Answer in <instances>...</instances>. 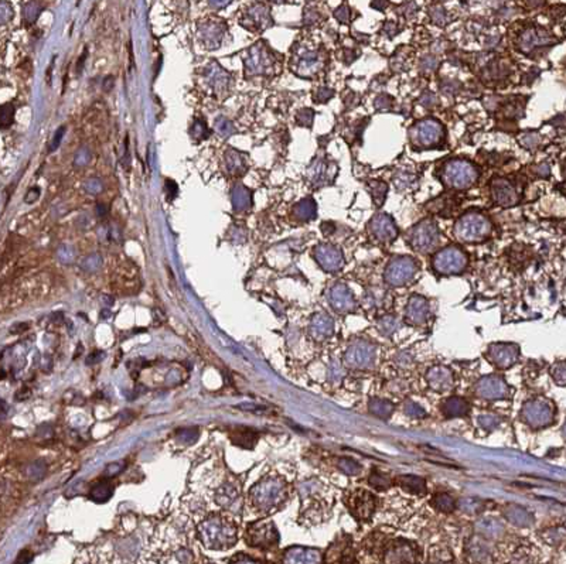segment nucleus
<instances>
[{
  "instance_id": "40",
  "label": "nucleus",
  "mask_w": 566,
  "mask_h": 564,
  "mask_svg": "<svg viewBox=\"0 0 566 564\" xmlns=\"http://www.w3.org/2000/svg\"><path fill=\"white\" fill-rule=\"evenodd\" d=\"M500 421H501V418H500L499 416H496V415H490V413H487V415H481V416L477 417V423H479V426H480V427H483V429H485V430H493V429H496V427H499Z\"/></svg>"
},
{
  "instance_id": "39",
  "label": "nucleus",
  "mask_w": 566,
  "mask_h": 564,
  "mask_svg": "<svg viewBox=\"0 0 566 564\" xmlns=\"http://www.w3.org/2000/svg\"><path fill=\"white\" fill-rule=\"evenodd\" d=\"M404 412L406 416L412 417V418H422V417L426 416L425 409L420 404L412 402V400H408V402L405 403Z\"/></svg>"
},
{
  "instance_id": "14",
  "label": "nucleus",
  "mask_w": 566,
  "mask_h": 564,
  "mask_svg": "<svg viewBox=\"0 0 566 564\" xmlns=\"http://www.w3.org/2000/svg\"><path fill=\"white\" fill-rule=\"evenodd\" d=\"M522 420L532 427H541L548 424L551 418V407H548L546 402L535 399L524 404L521 412Z\"/></svg>"
},
{
  "instance_id": "41",
  "label": "nucleus",
  "mask_w": 566,
  "mask_h": 564,
  "mask_svg": "<svg viewBox=\"0 0 566 564\" xmlns=\"http://www.w3.org/2000/svg\"><path fill=\"white\" fill-rule=\"evenodd\" d=\"M237 444H239V445H245L243 443H246V448H251L252 447V444L255 443L256 440V433H254V431H251L249 429L243 430V431H238V437H235V439H232Z\"/></svg>"
},
{
  "instance_id": "56",
  "label": "nucleus",
  "mask_w": 566,
  "mask_h": 564,
  "mask_svg": "<svg viewBox=\"0 0 566 564\" xmlns=\"http://www.w3.org/2000/svg\"><path fill=\"white\" fill-rule=\"evenodd\" d=\"M121 462H118V464H110L108 468H107V474L108 475H115V474H118L119 471L122 470V465H119Z\"/></svg>"
},
{
  "instance_id": "44",
  "label": "nucleus",
  "mask_w": 566,
  "mask_h": 564,
  "mask_svg": "<svg viewBox=\"0 0 566 564\" xmlns=\"http://www.w3.org/2000/svg\"><path fill=\"white\" fill-rule=\"evenodd\" d=\"M458 506L464 512H477V509H480L481 506V502L477 499H461L458 502Z\"/></svg>"
},
{
  "instance_id": "6",
  "label": "nucleus",
  "mask_w": 566,
  "mask_h": 564,
  "mask_svg": "<svg viewBox=\"0 0 566 564\" xmlns=\"http://www.w3.org/2000/svg\"><path fill=\"white\" fill-rule=\"evenodd\" d=\"M418 273L416 262L409 256H398L393 257L385 269L384 279L390 286L399 287L411 282Z\"/></svg>"
},
{
  "instance_id": "12",
  "label": "nucleus",
  "mask_w": 566,
  "mask_h": 564,
  "mask_svg": "<svg viewBox=\"0 0 566 564\" xmlns=\"http://www.w3.org/2000/svg\"><path fill=\"white\" fill-rule=\"evenodd\" d=\"M476 392L480 397L487 400H500L510 395V388L501 376L490 375L481 377L477 382Z\"/></svg>"
},
{
  "instance_id": "11",
  "label": "nucleus",
  "mask_w": 566,
  "mask_h": 564,
  "mask_svg": "<svg viewBox=\"0 0 566 564\" xmlns=\"http://www.w3.org/2000/svg\"><path fill=\"white\" fill-rule=\"evenodd\" d=\"M520 356V348L511 342H496L491 344L487 351L488 361L500 369H508L517 362Z\"/></svg>"
},
{
  "instance_id": "13",
  "label": "nucleus",
  "mask_w": 566,
  "mask_h": 564,
  "mask_svg": "<svg viewBox=\"0 0 566 564\" xmlns=\"http://www.w3.org/2000/svg\"><path fill=\"white\" fill-rule=\"evenodd\" d=\"M351 513L361 522L368 521L374 510L377 509V498L374 497L371 492L358 489L351 494L350 501H348Z\"/></svg>"
},
{
  "instance_id": "38",
  "label": "nucleus",
  "mask_w": 566,
  "mask_h": 564,
  "mask_svg": "<svg viewBox=\"0 0 566 564\" xmlns=\"http://www.w3.org/2000/svg\"><path fill=\"white\" fill-rule=\"evenodd\" d=\"M237 498V491L232 486H222L217 492V501L222 506H229Z\"/></svg>"
},
{
  "instance_id": "51",
  "label": "nucleus",
  "mask_w": 566,
  "mask_h": 564,
  "mask_svg": "<svg viewBox=\"0 0 566 564\" xmlns=\"http://www.w3.org/2000/svg\"><path fill=\"white\" fill-rule=\"evenodd\" d=\"M420 104L423 105L425 107H428V109H431V107H433V105H436L437 104V99H436V96L433 94H431V92H426V94H423L422 96H420Z\"/></svg>"
},
{
  "instance_id": "2",
  "label": "nucleus",
  "mask_w": 566,
  "mask_h": 564,
  "mask_svg": "<svg viewBox=\"0 0 566 564\" xmlns=\"http://www.w3.org/2000/svg\"><path fill=\"white\" fill-rule=\"evenodd\" d=\"M286 498V483L282 478L266 477L251 491V501L258 510L269 512L278 508Z\"/></svg>"
},
{
  "instance_id": "48",
  "label": "nucleus",
  "mask_w": 566,
  "mask_h": 564,
  "mask_svg": "<svg viewBox=\"0 0 566 564\" xmlns=\"http://www.w3.org/2000/svg\"><path fill=\"white\" fill-rule=\"evenodd\" d=\"M412 180L414 177L411 174H406V173H401L398 177H395V186L398 187V189H405V188L411 187L412 184Z\"/></svg>"
},
{
  "instance_id": "36",
  "label": "nucleus",
  "mask_w": 566,
  "mask_h": 564,
  "mask_svg": "<svg viewBox=\"0 0 566 564\" xmlns=\"http://www.w3.org/2000/svg\"><path fill=\"white\" fill-rule=\"evenodd\" d=\"M338 467L346 475H350V477H355V475H358L361 472V465L355 460L348 458V457L341 458L338 461Z\"/></svg>"
},
{
  "instance_id": "20",
  "label": "nucleus",
  "mask_w": 566,
  "mask_h": 564,
  "mask_svg": "<svg viewBox=\"0 0 566 564\" xmlns=\"http://www.w3.org/2000/svg\"><path fill=\"white\" fill-rule=\"evenodd\" d=\"M549 42H553V37L551 36V33H548L546 30H544V28H528V30H525L521 34V37L518 40V45H520L521 51L529 53L534 48L541 47V45H546Z\"/></svg>"
},
{
  "instance_id": "26",
  "label": "nucleus",
  "mask_w": 566,
  "mask_h": 564,
  "mask_svg": "<svg viewBox=\"0 0 566 564\" xmlns=\"http://www.w3.org/2000/svg\"><path fill=\"white\" fill-rule=\"evenodd\" d=\"M398 485L414 495H423L426 492V481L416 475H401L398 478Z\"/></svg>"
},
{
  "instance_id": "15",
  "label": "nucleus",
  "mask_w": 566,
  "mask_h": 564,
  "mask_svg": "<svg viewBox=\"0 0 566 564\" xmlns=\"http://www.w3.org/2000/svg\"><path fill=\"white\" fill-rule=\"evenodd\" d=\"M370 232L377 241L391 243L398 236V229L390 215L377 214L370 221Z\"/></svg>"
},
{
  "instance_id": "28",
  "label": "nucleus",
  "mask_w": 566,
  "mask_h": 564,
  "mask_svg": "<svg viewBox=\"0 0 566 564\" xmlns=\"http://www.w3.org/2000/svg\"><path fill=\"white\" fill-rule=\"evenodd\" d=\"M370 412L379 418H388L393 413V404L387 399H371L368 404Z\"/></svg>"
},
{
  "instance_id": "46",
  "label": "nucleus",
  "mask_w": 566,
  "mask_h": 564,
  "mask_svg": "<svg viewBox=\"0 0 566 564\" xmlns=\"http://www.w3.org/2000/svg\"><path fill=\"white\" fill-rule=\"evenodd\" d=\"M178 439L184 443H194L198 439V431H197V429L181 430L178 433Z\"/></svg>"
},
{
  "instance_id": "50",
  "label": "nucleus",
  "mask_w": 566,
  "mask_h": 564,
  "mask_svg": "<svg viewBox=\"0 0 566 564\" xmlns=\"http://www.w3.org/2000/svg\"><path fill=\"white\" fill-rule=\"evenodd\" d=\"M311 119H313V112L309 109H305L302 110L299 115H297V121L300 125H305V126H310Z\"/></svg>"
},
{
  "instance_id": "27",
  "label": "nucleus",
  "mask_w": 566,
  "mask_h": 564,
  "mask_svg": "<svg viewBox=\"0 0 566 564\" xmlns=\"http://www.w3.org/2000/svg\"><path fill=\"white\" fill-rule=\"evenodd\" d=\"M443 413L447 417H461L469 413V403L463 397H449L443 403Z\"/></svg>"
},
{
  "instance_id": "45",
  "label": "nucleus",
  "mask_w": 566,
  "mask_h": 564,
  "mask_svg": "<svg viewBox=\"0 0 566 564\" xmlns=\"http://www.w3.org/2000/svg\"><path fill=\"white\" fill-rule=\"evenodd\" d=\"M437 67H439L437 60H436L433 55H426V57L420 61V68H422V71H425V72H433V71L437 69Z\"/></svg>"
},
{
  "instance_id": "57",
  "label": "nucleus",
  "mask_w": 566,
  "mask_h": 564,
  "mask_svg": "<svg viewBox=\"0 0 566 564\" xmlns=\"http://www.w3.org/2000/svg\"><path fill=\"white\" fill-rule=\"evenodd\" d=\"M537 173H538L539 175H542V177L549 175V166H548V164H541L538 167V170H537Z\"/></svg>"
},
{
  "instance_id": "19",
  "label": "nucleus",
  "mask_w": 566,
  "mask_h": 564,
  "mask_svg": "<svg viewBox=\"0 0 566 564\" xmlns=\"http://www.w3.org/2000/svg\"><path fill=\"white\" fill-rule=\"evenodd\" d=\"M426 382L431 389L436 392H447L455 385V376L447 366L436 365L426 372Z\"/></svg>"
},
{
  "instance_id": "23",
  "label": "nucleus",
  "mask_w": 566,
  "mask_h": 564,
  "mask_svg": "<svg viewBox=\"0 0 566 564\" xmlns=\"http://www.w3.org/2000/svg\"><path fill=\"white\" fill-rule=\"evenodd\" d=\"M334 330V322L330 315L326 313H319L316 314L310 321V334L314 339L317 341H324L328 336L333 335Z\"/></svg>"
},
{
  "instance_id": "10",
  "label": "nucleus",
  "mask_w": 566,
  "mask_h": 564,
  "mask_svg": "<svg viewBox=\"0 0 566 564\" xmlns=\"http://www.w3.org/2000/svg\"><path fill=\"white\" fill-rule=\"evenodd\" d=\"M279 535L270 521H258L248 527V544L256 547H272L278 544Z\"/></svg>"
},
{
  "instance_id": "35",
  "label": "nucleus",
  "mask_w": 566,
  "mask_h": 564,
  "mask_svg": "<svg viewBox=\"0 0 566 564\" xmlns=\"http://www.w3.org/2000/svg\"><path fill=\"white\" fill-rule=\"evenodd\" d=\"M296 215L300 219H305V221L314 218L316 216V205H314V202L311 201L310 198L300 202L296 207Z\"/></svg>"
},
{
  "instance_id": "1",
  "label": "nucleus",
  "mask_w": 566,
  "mask_h": 564,
  "mask_svg": "<svg viewBox=\"0 0 566 564\" xmlns=\"http://www.w3.org/2000/svg\"><path fill=\"white\" fill-rule=\"evenodd\" d=\"M198 533L205 547L217 550L232 547L238 537L235 523L221 515H213L205 519L198 527Z\"/></svg>"
},
{
  "instance_id": "17",
  "label": "nucleus",
  "mask_w": 566,
  "mask_h": 564,
  "mask_svg": "<svg viewBox=\"0 0 566 564\" xmlns=\"http://www.w3.org/2000/svg\"><path fill=\"white\" fill-rule=\"evenodd\" d=\"M328 301L338 313H351L355 309V300L344 283H336L328 292Z\"/></svg>"
},
{
  "instance_id": "53",
  "label": "nucleus",
  "mask_w": 566,
  "mask_h": 564,
  "mask_svg": "<svg viewBox=\"0 0 566 564\" xmlns=\"http://www.w3.org/2000/svg\"><path fill=\"white\" fill-rule=\"evenodd\" d=\"M416 4L414 3V1H408L405 6H402V9H401V12L406 16V17H412L414 14L416 13Z\"/></svg>"
},
{
  "instance_id": "49",
  "label": "nucleus",
  "mask_w": 566,
  "mask_h": 564,
  "mask_svg": "<svg viewBox=\"0 0 566 564\" xmlns=\"http://www.w3.org/2000/svg\"><path fill=\"white\" fill-rule=\"evenodd\" d=\"M334 16H336V19H337L340 23H348L350 21V9H348V6L347 4H343V6H340L337 10L334 12Z\"/></svg>"
},
{
  "instance_id": "5",
  "label": "nucleus",
  "mask_w": 566,
  "mask_h": 564,
  "mask_svg": "<svg viewBox=\"0 0 566 564\" xmlns=\"http://www.w3.org/2000/svg\"><path fill=\"white\" fill-rule=\"evenodd\" d=\"M377 358V347L368 339H354L346 351L344 363L351 369H368Z\"/></svg>"
},
{
  "instance_id": "34",
  "label": "nucleus",
  "mask_w": 566,
  "mask_h": 564,
  "mask_svg": "<svg viewBox=\"0 0 566 564\" xmlns=\"http://www.w3.org/2000/svg\"><path fill=\"white\" fill-rule=\"evenodd\" d=\"M377 325L378 330H379L384 335H392V334L398 330L399 321H398L395 317H392V315H385V317H382V318L378 320Z\"/></svg>"
},
{
  "instance_id": "42",
  "label": "nucleus",
  "mask_w": 566,
  "mask_h": 564,
  "mask_svg": "<svg viewBox=\"0 0 566 564\" xmlns=\"http://www.w3.org/2000/svg\"><path fill=\"white\" fill-rule=\"evenodd\" d=\"M431 17L432 21H435L439 26H445L449 21L447 13H446V10L443 7H433V9H431Z\"/></svg>"
},
{
  "instance_id": "4",
  "label": "nucleus",
  "mask_w": 566,
  "mask_h": 564,
  "mask_svg": "<svg viewBox=\"0 0 566 564\" xmlns=\"http://www.w3.org/2000/svg\"><path fill=\"white\" fill-rule=\"evenodd\" d=\"M479 171L472 163L466 160H453L447 163L443 170V181L447 187L456 189L470 188L477 181Z\"/></svg>"
},
{
  "instance_id": "25",
  "label": "nucleus",
  "mask_w": 566,
  "mask_h": 564,
  "mask_svg": "<svg viewBox=\"0 0 566 564\" xmlns=\"http://www.w3.org/2000/svg\"><path fill=\"white\" fill-rule=\"evenodd\" d=\"M502 515H504V518L508 521V522H511L512 524H515V526H529L531 524V522H532V516H531V513L528 512L526 509H524V508H521V506H517V505H508V506H505L504 508V512H502Z\"/></svg>"
},
{
  "instance_id": "30",
  "label": "nucleus",
  "mask_w": 566,
  "mask_h": 564,
  "mask_svg": "<svg viewBox=\"0 0 566 564\" xmlns=\"http://www.w3.org/2000/svg\"><path fill=\"white\" fill-rule=\"evenodd\" d=\"M477 529L481 535H484L487 537H497L501 535L502 532V526L500 522H497L496 519H491V518H487V519H481L479 523H477Z\"/></svg>"
},
{
  "instance_id": "21",
  "label": "nucleus",
  "mask_w": 566,
  "mask_h": 564,
  "mask_svg": "<svg viewBox=\"0 0 566 564\" xmlns=\"http://www.w3.org/2000/svg\"><path fill=\"white\" fill-rule=\"evenodd\" d=\"M491 195L494 202L501 207H511L518 202V195L515 189L504 178H494L491 181Z\"/></svg>"
},
{
  "instance_id": "32",
  "label": "nucleus",
  "mask_w": 566,
  "mask_h": 564,
  "mask_svg": "<svg viewBox=\"0 0 566 564\" xmlns=\"http://www.w3.org/2000/svg\"><path fill=\"white\" fill-rule=\"evenodd\" d=\"M432 505L440 512H445V513H450L456 509V501L450 497L449 494H437L436 497L433 498L432 501Z\"/></svg>"
},
{
  "instance_id": "9",
  "label": "nucleus",
  "mask_w": 566,
  "mask_h": 564,
  "mask_svg": "<svg viewBox=\"0 0 566 564\" xmlns=\"http://www.w3.org/2000/svg\"><path fill=\"white\" fill-rule=\"evenodd\" d=\"M409 136L414 145H419L420 147L429 148L437 145L443 136H445V129L443 126L435 119H425V121L416 123L411 130Z\"/></svg>"
},
{
  "instance_id": "8",
  "label": "nucleus",
  "mask_w": 566,
  "mask_h": 564,
  "mask_svg": "<svg viewBox=\"0 0 566 564\" xmlns=\"http://www.w3.org/2000/svg\"><path fill=\"white\" fill-rule=\"evenodd\" d=\"M467 266V256L456 246H449L433 257V268L440 274H458Z\"/></svg>"
},
{
  "instance_id": "37",
  "label": "nucleus",
  "mask_w": 566,
  "mask_h": 564,
  "mask_svg": "<svg viewBox=\"0 0 566 564\" xmlns=\"http://www.w3.org/2000/svg\"><path fill=\"white\" fill-rule=\"evenodd\" d=\"M368 483H370L371 486L377 488V489H387V488L391 486V480H390V477H388L387 474H382V472H379V471H374V472L370 475Z\"/></svg>"
},
{
  "instance_id": "52",
  "label": "nucleus",
  "mask_w": 566,
  "mask_h": 564,
  "mask_svg": "<svg viewBox=\"0 0 566 564\" xmlns=\"http://www.w3.org/2000/svg\"><path fill=\"white\" fill-rule=\"evenodd\" d=\"M333 91L331 89H328V88H320L319 89V94H317V96H316V101L317 102H326V101H328L331 96H333Z\"/></svg>"
},
{
  "instance_id": "54",
  "label": "nucleus",
  "mask_w": 566,
  "mask_h": 564,
  "mask_svg": "<svg viewBox=\"0 0 566 564\" xmlns=\"http://www.w3.org/2000/svg\"><path fill=\"white\" fill-rule=\"evenodd\" d=\"M384 33L385 34H388V37L390 39H392L396 33H398V27H396V24L395 23H392V21H388L385 26H384Z\"/></svg>"
},
{
  "instance_id": "18",
  "label": "nucleus",
  "mask_w": 566,
  "mask_h": 564,
  "mask_svg": "<svg viewBox=\"0 0 566 564\" xmlns=\"http://www.w3.org/2000/svg\"><path fill=\"white\" fill-rule=\"evenodd\" d=\"M429 318V303L422 295H412L408 301L405 320L411 325H422Z\"/></svg>"
},
{
  "instance_id": "3",
  "label": "nucleus",
  "mask_w": 566,
  "mask_h": 564,
  "mask_svg": "<svg viewBox=\"0 0 566 564\" xmlns=\"http://www.w3.org/2000/svg\"><path fill=\"white\" fill-rule=\"evenodd\" d=\"M491 233V224L480 212H467L455 225V235L460 242L477 243L487 239Z\"/></svg>"
},
{
  "instance_id": "47",
  "label": "nucleus",
  "mask_w": 566,
  "mask_h": 564,
  "mask_svg": "<svg viewBox=\"0 0 566 564\" xmlns=\"http://www.w3.org/2000/svg\"><path fill=\"white\" fill-rule=\"evenodd\" d=\"M539 134L537 133H525L521 137V145L526 148H534L538 146Z\"/></svg>"
},
{
  "instance_id": "29",
  "label": "nucleus",
  "mask_w": 566,
  "mask_h": 564,
  "mask_svg": "<svg viewBox=\"0 0 566 564\" xmlns=\"http://www.w3.org/2000/svg\"><path fill=\"white\" fill-rule=\"evenodd\" d=\"M334 167H336V164H326L324 160H317L311 166L310 178L313 181H316L317 184H320L323 180L328 178L327 175L336 174V171L331 173V168H334Z\"/></svg>"
},
{
  "instance_id": "43",
  "label": "nucleus",
  "mask_w": 566,
  "mask_h": 564,
  "mask_svg": "<svg viewBox=\"0 0 566 564\" xmlns=\"http://www.w3.org/2000/svg\"><path fill=\"white\" fill-rule=\"evenodd\" d=\"M375 109L378 112H387L392 107V98L390 95H379L375 99Z\"/></svg>"
},
{
  "instance_id": "33",
  "label": "nucleus",
  "mask_w": 566,
  "mask_h": 564,
  "mask_svg": "<svg viewBox=\"0 0 566 564\" xmlns=\"http://www.w3.org/2000/svg\"><path fill=\"white\" fill-rule=\"evenodd\" d=\"M112 492H113V488H112L110 483L99 482L96 483L94 488L91 489L89 497L92 498L94 501H96V502H105V501H108L109 498H110Z\"/></svg>"
},
{
  "instance_id": "55",
  "label": "nucleus",
  "mask_w": 566,
  "mask_h": 564,
  "mask_svg": "<svg viewBox=\"0 0 566 564\" xmlns=\"http://www.w3.org/2000/svg\"><path fill=\"white\" fill-rule=\"evenodd\" d=\"M387 4H388V0H372V3H371V6L378 10H384L387 7Z\"/></svg>"
},
{
  "instance_id": "31",
  "label": "nucleus",
  "mask_w": 566,
  "mask_h": 564,
  "mask_svg": "<svg viewBox=\"0 0 566 564\" xmlns=\"http://www.w3.org/2000/svg\"><path fill=\"white\" fill-rule=\"evenodd\" d=\"M368 189H370V192L372 195V200H374L375 207L377 208L382 207V204L385 202V198H387L388 186L385 183H382V181H371L368 184Z\"/></svg>"
},
{
  "instance_id": "24",
  "label": "nucleus",
  "mask_w": 566,
  "mask_h": 564,
  "mask_svg": "<svg viewBox=\"0 0 566 564\" xmlns=\"http://www.w3.org/2000/svg\"><path fill=\"white\" fill-rule=\"evenodd\" d=\"M284 562L286 563H320L322 553L316 549L296 546V547H290L284 553Z\"/></svg>"
},
{
  "instance_id": "16",
  "label": "nucleus",
  "mask_w": 566,
  "mask_h": 564,
  "mask_svg": "<svg viewBox=\"0 0 566 564\" xmlns=\"http://www.w3.org/2000/svg\"><path fill=\"white\" fill-rule=\"evenodd\" d=\"M314 256L319 265L330 273L338 272L344 265L341 251L333 245H319L314 251Z\"/></svg>"
},
{
  "instance_id": "22",
  "label": "nucleus",
  "mask_w": 566,
  "mask_h": 564,
  "mask_svg": "<svg viewBox=\"0 0 566 564\" xmlns=\"http://www.w3.org/2000/svg\"><path fill=\"white\" fill-rule=\"evenodd\" d=\"M416 551L415 546L409 542H393L388 546V550L385 554V562L390 563H411L416 562Z\"/></svg>"
},
{
  "instance_id": "7",
  "label": "nucleus",
  "mask_w": 566,
  "mask_h": 564,
  "mask_svg": "<svg viewBox=\"0 0 566 564\" xmlns=\"http://www.w3.org/2000/svg\"><path fill=\"white\" fill-rule=\"evenodd\" d=\"M409 242L419 253H429L439 245V229L431 219H425L411 230Z\"/></svg>"
}]
</instances>
